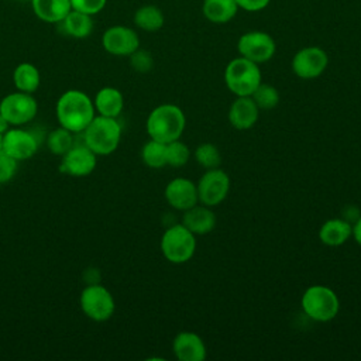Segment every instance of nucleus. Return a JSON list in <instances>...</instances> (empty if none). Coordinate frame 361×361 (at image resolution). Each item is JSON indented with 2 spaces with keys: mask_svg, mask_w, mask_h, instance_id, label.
<instances>
[{
  "mask_svg": "<svg viewBox=\"0 0 361 361\" xmlns=\"http://www.w3.org/2000/svg\"><path fill=\"white\" fill-rule=\"evenodd\" d=\"M56 120L61 127L71 133H82L94 118L93 100L82 90L71 89L63 92L55 106Z\"/></svg>",
  "mask_w": 361,
  "mask_h": 361,
  "instance_id": "obj_1",
  "label": "nucleus"
},
{
  "mask_svg": "<svg viewBox=\"0 0 361 361\" xmlns=\"http://www.w3.org/2000/svg\"><path fill=\"white\" fill-rule=\"evenodd\" d=\"M186 127V117L180 107L172 103L157 106L147 117L145 128L149 138L171 142L179 140Z\"/></svg>",
  "mask_w": 361,
  "mask_h": 361,
  "instance_id": "obj_2",
  "label": "nucleus"
},
{
  "mask_svg": "<svg viewBox=\"0 0 361 361\" xmlns=\"http://www.w3.org/2000/svg\"><path fill=\"white\" fill-rule=\"evenodd\" d=\"M82 133L83 144L96 155H110L121 141V126L117 118L100 114L94 116Z\"/></svg>",
  "mask_w": 361,
  "mask_h": 361,
  "instance_id": "obj_3",
  "label": "nucleus"
},
{
  "mask_svg": "<svg viewBox=\"0 0 361 361\" xmlns=\"http://www.w3.org/2000/svg\"><path fill=\"white\" fill-rule=\"evenodd\" d=\"M300 305L309 319L320 323L333 320L340 310L337 293L324 285L309 286L302 295Z\"/></svg>",
  "mask_w": 361,
  "mask_h": 361,
  "instance_id": "obj_4",
  "label": "nucleus"
},
{
  "mask_svg": "<svg viewBox=\"0 0 361 361\" xmlns=\"http://www.w3.org/2000/svg\"><path fill=\"white\" fill-rule=\"evenodd\" d=\"M224 82L227 89L237 96H251L261 80L258 63L238 56L231 59L224 69Z\"/></svg>",
  "mask_w": 361,
  "mask_h": 361,
  "instance_id": "obj_5",
  "label": "nucleus"
},
{
  "mask_svg": "<svg viewBox=\"0 0 361 361\" xmlns=\"http://www.w3.org/2000/svg\"><path fill=\"white\" fill-rule=\"evenodd\" d=\"M196 244V235L179 223L164 231L161 237V252L172 264H185L195 255Z\"/></svg>",
  "mask_w": 361,
  "mask_h": 361,
  "instance_id": "obj_6",
  "label": "nucleus"
},
{
  "mask_svg": "<svg viewBox=\"0 0 361 361\" xmlns=\"http://www.w3.org/2000/svg\"><path fill=\"white\" fill-rule=\"evenodd\" d=\"M79 306L86 317L93 322H106L116 310V302L111 292L99 282L89 283L83 288L79 296Z\"/></svg>",
  "mask_w": 361,
  "mask_h": 361,
  "instance_id": "obj_7",
  "label": "nucleus"
},
{
  "mask_svg": "<svg viewBox=\"0 0 361 361\" xmlns=\"http://www.w3.org/2000/svg\"><path fill=\"white\" fill-rule=\"evenodd\" d=\"M38 111V103L32 93L11 92L0 102V113L7 118L10 126L20 127L34 120Z\"/></svg>",
  "mask_w": 361,
  "mask_h": 361,
  "instance_id": "obj_8",
  "label": "nucleus"
},
{
  "mask_svg": "<svg viewBox=\"0 0 361 361\" xmlns=\"http://www.w3.org/2000/svg\"><path fill=\"white\" fill-rule=\"evenodd\" d=\"M230 176L220 168L206 169L197 180V197L202 204L214 207L220 204L230 192Z\"/></svg>",
  "mask_w": 361,
  "mask_h": 361,
  "instance_id": "obj_9",
  "label": "nucleus"
},
{
  "mask_svg": "<svg viewBox=\"0 0 361 361\" xmlns=\"http://www.w3.org/2000/svg\"><path fill=\"white\" fill-rule=\"evenodd\" d=\"M237 49L240 56H244L255 63H264L274 56L276 44L274 38L264 31H250L240 37Z\"/></svg>",
  "mask_w": 361,
  "mask_h": 361,
  "instance_id": "obj_10",
  "label": "nucleus"
},
{
  "mask_svg": "<svg viewBox=\"0 0 361 361\" xmlns=\"http://www.w3.org/2000/svg\"><path fill=\"white\" fill-rule=\"evenodd\" d=\"M329 56L320 47H306L299 49L292 59L293 73L305 80L319 78L327 68Z\"/></svg>",
  "mask_w": 361,
  "mask_h": 361,
  "instance_id": "obj_11",
  "label": "nucleus"
},
{
  "mask_svg": "<svg viewBox=\"0 0 361 361\" xmlns=\"http://www.w3.org/2000/svg\"><path fill=\"white\" fill-rule=\"evenodd\" d=\"M102 45L106 52L116 56H130L135 49L140 48L138 34L126 25L109 27L103 37Z\"/></svg>",
  "mask_w": 361,
  "mask_h": 361,
  "instance_id": "obj_12",
  "label": "nucleus"
},
{
  "mask_svg": "<svg viewBox=\"0 0 361 361\" xmlns=\"http://www.w3.org/2000/svg\"><path fill=\"white\" fill-rule=\"evenodd\" d=\"M97 164V155L85 144L75 145L62 155L59 171L69 176H87Z\"/></svg>",
  "mask_w": 361,
  "mask_h": 361,
  "instance_id": "obj_13",
  "label": "nucleus"
},
{
  "mask_svg": "<svg viewBox=\"0 0 361 361\" xmlns=\"http://www.w3.org/2000/svg\"><path fill=\"white\" fill-rule=\"evenodd\" d=\"M37 137L24 128H8L3 134V151L17 162L30 159L37 152Z\"/></svg>",
  "mask_w": 361,
  "mask_h": 361,
  "instance_id": "obj_14",
  "label": "nucleus"
},
{
  "mask_svg": "<svg viewBox=\"0 0 361 361\" xmlns=\"http://www.w3.org/2000/svg\"><path fill=\"white\" fill-rule=\"evenodd\" d=\"M165 199L168 204L176 210L185 212L189 207L195 206L199 202L197 197V186L193 180L188 178H173L165 186Z\"/></svg>",
  "mask_w": 361,
  "mask_h": 361,
  "instance_id": "obj_15",
  "label": "nucleus"
},
{
  "mask_svg": "<svg viewBox=\"0 0 361 361\" xmlns=\"http://www.w3.org/2000/svg\"><path fill=\"white\" fill-rule=\"evenodd\" d=\"M172 351L179 361H203L207 355L206 344L193 331H180L172 341Z\"/></svg>",
  "mask_w": 361,
  "mask_h": 361,
  "instance_id": "obj_16",
  "label": "nucleus"
},
{
  "mask_svg": "<svg viewBox=\"0 0 361 361\" xmlns=\"http://www.w3.org/2000/svg\"><path fill=\"white\" fill-rule=\"evenodd\" d=\"M259 117V109L251 96H237L228 109V123L235 130H250Z\"/></svg>",
  "mask_w": 361,
  "mask_h": 361,
  "instance_id": "obj_17",
  "label": "nucleus"
},
{
  "mask_svg": "<svg viewBox=\"0 0 361 361\" xmlns=\"http://www.w3.org/2000/svg\"><path fill=\"white\" fill-rule=\"evenodd\" d=\"M216 214L212 207L196 203L182 214V224L195 235H203L210 233L216 227Z\"/></svg>",
  "mask_w": 361,
  "mask_h": 361,
  "instance_id": "obj_18",
  "label": "nucleus"
},
{
  "mask_svg": "<svg viewBox=\"0 0 361 361\" xmlns=\"http://www.w3.org/2000/svg\"><path fill=\"white\" fill-rule=\"evenodd\" d=\"M93 104L97 114L117 118L124 109V97L117 87L104 86L96 93Z\"/></svg>",
  "mask_w": 361,
  "mask_h": 361,
  "instance_id": "obj_19",
  "label": "nucleus"
},
{
  "mask_svg": "<svg viewBox=\"0 0 361 361\" xmlns=\"http://www.w3.org/2000/svg\"><path fill=\"white\" fill-rule=\"evenodd\" d=\"M353 235V224L345 219H330L319 230V238L324 245H343Z\"/></svg>",
  "mask_w": 361,
  "mask_h": 361,
  "instance_id": "obj_20",
  "label": "nucleus"
},
{
  "mask_svg": "<svg viewBox=\"0 0 361 361\" xmlns=\"http://www.w3.org/2000/svg\"><path fill=\"white\" fill-rule=\"evenodd\" d=\"M34 14L45 23H61L72 10L71 0H30Z\"/></svg>",
  "mask_w": 361,
  "mask_h": 361,
  "instance_id": "obj_21",
  "label": "nucleus"
},
{
  "mask_svg": "<svg viewBox=\"0 0 361 361\" xmlns=\"http://www.w3.org/2000/svg\"><path fill=\"white\" fill-rule=\"evenodd\" d=\"M59 24H61L62 31L66 35L79 38V39L90 35V32L93 30L92 16L76 11V10H71Z\"/></svg>",
  "mask_w": 361,
  "mask_h": 361,
  "instance_id": "obj_22",
  "label": "nucleus"
},
{
  "mask_svg": "<svg viewBox=\"0 0 361 361\" xmlns=\"http://www.w3.org/2000/svg\"><path fill=\"white\" fill-rule=\"evenodd\" d=\"M13 82L17 90L25 93H34L41 83V75L35 65L30 62H21L13 72Z\"/></svg>",
  "mask_w": 361,
  "mask_h": 361,
  "instance_id": "obj_23",
  "label": "nucleus"
},
{
  "mask_svg": "<svg viewBox=\"0 0 361 361\" xmlns=\"http://www.w3.org/2000/svg\"><path fill=\"white\" fill-rule=\"evenodd\" d=\"M238 6L235 0H204L203 14L204 17L216 24H224L237 14Z\"/></svg>",
  "mask_w": 361,
  "mask_h": 361,
  "instance_id": "obj_24",
  "label": "nucleus"
},
{
  "mask_svg": "<svg viewBox=\"0 0 361 361\" xmlns=\"http://www.w3.org/2000/svg\"><path fill=\"white\" fill-rule=\"evenodd\" d=\"M134 24L144 31H158L164 25V14L157 6H142L134 14Z\"/></svg>",
  "mask_w": 361,
  "mask_h": 361,
  "instance_id": "obj_25",
  "label": "nucleus"
},
{
  "mask_svg": "<svg viewBox=\"0 0 361 361\" xmlns=\"http://www.w3.org/2000/svg\"><path fill=\"white\" fill-rule=\"evenodd\" d=\"M141 159L152 169L166 166V144L149 138V141L145 142L141 149Z\"/></svg>",
  "mask_w": 361,
  "mask_h": 361,
  "instance_id": "obj_26",
  "label": "nucleus"
},
{
  "mask_svg": "<svg viewBox=\"0 0 361 361\" xmlns=\"http://www.w3.org/2000/svg\"><path fill=\"white\" fill-rule=\"evenodd\" d=\"M73 133L63 127H58L47 135V147L54 155H63L73 147Z\"/></svg>",
  "mask_w": 361,
  "mask_h": 361,
  "instance_id": "obj_27",
  "label": "nucleus"
},
{
  "mask_svg": "<svg viewBox=\"0 0 361 361\" xmlns=\"http://www.w3.org/2000/svg\"><path fill=\"white\" fill-rule=\"evenodd\" d=\"M251 97L259 110H271L276 107L279 103V92L275 86L269 83L261 82L251 94Z\"/></svg>",
  "mask_w": 361,
  "mask_h": 361,
  "instance_id": "obj_28",
  "label": "nucleus"
},
{
  "mask_svg": "<svg viewBox=\"0 0 361 361\" xmlns=\"http://www.w3.org/2000/svg\"><path fill=\"white\" fill-rule=\"evenodd\" d=\"M193 157L196 159V162L203 166L204 169H213V168H219L221 164V155L219 148L212 144V142H203L200 144L195 152Z\"/></svg>",
  "mask_w": 361,
  "mask_h": 361,
  "instance_id": "obj_29",
  "label": "nucleus"
},
{
  "mask_svg": "<svg viewBox=\"0 0 361 361\" xmlns=\"http://www.w3.org/2000/svg\"><path fill=\"white\" fill-rule=\"evenodd\" d=\"M189 158H190L189 147L185 142H182L180 138L166 144V165L179 168L188 164Z\"/></svg>",
  "mask_w": 361,
  "mask_h": 361,
  "instance_id": "obj_30",
  "label": "nucleus"
},
{
  "mask_svg": "<svg viewBox=\"0 0 361 361\" xmlns=\"http://www.w3.org/2000/svg\"><path fill=\"white\" fill-rule=\"evenodd\" d=\"M130 65L133 66L134 71L145 73V72H149L152 69L154 59H152V55L148 51L138 48L130 55Z\"/></svg>",
  "mask_w": 361,
  "mask_h": 361,
  "instance_id": "obj_31",
  "label": "nucleus"
},
{
  "mask_svg": "<svg viewBox=\"0 0 361 361\" xmlns=\"http://www.w3.org/2000/svg\"><path fill=\"white\" fill-rule=\"evenodd\" d=\"M18 162L7 155L4 151L0 152V183L10 182L17 172Z\"/></svg>",
  "mask_w": 361,
  "mask_h": 361,
  "instance_id": "obj_32",
  "label": "nucleus"
},
{
  "mask_svg": "<svg viewBox=\"0 0 361 361\" xmlns=\"http://www.w3.org/2000/svg\"><path fill=\"white\" fill-rule=\"evenodd\" d=\"M106 3L107 0H71L72 10H76L89 16H94L100 13L104 8Z\"/></svg>",
  "mask_w": 361,
  "mask_h": 361,
  "instance_id": "obj_33",
  "label": "nucleus"
},
{
  "mask_svg": "<svg viewBox=\"0 0 361 361\" xmlns=\"http://www.w3.org/2000/svg\"><path fill=\"white\" fill-rule=\"evenodd\" d=\"M271 0H235L237 6L247 11H259L269 4Z\"/></svg>",
  "mask_w": 361,
  "mask_h": 361,
  "instance_id": "obj_34",
  "label": "nucleus"
},
{
  "mask_svg": "<svg viewBox=\"0 0 361 361\" xmlns=\"http://www.w3.org/2000/svg\"><path fill=\"white\" fill-rule=\"evenodd\" d=\"M358 245H361V216L353 223V235Z\"/></svg>",
  "mask_w": 361,
  "mask_h": 361,
  "instance_id": "obj_35",
  "label": "nucleus"
},
{
  "mask_svg": "<svg viewBox=\"0 0 361 361\" xmlns=\"http://www.w3.org/2000/svg\"><path fill=\"white\" fill-rule=\"evenodd\" d=\"M8 128H10V123H8L7 118L0 113V134H4Z\"/></svg>",
  "mask_w": 361,
  "mask_h": 361,
  "instance_id": "obj_36",
  "label": "nucleus"
},
{
  "mask_svg": "<svg viewBox=\"0 0 361 361\" xmlns=\"http://www.w3.org/2000/svg\"><path fill=\"white\" fill-rule=\"evenodd\" d=\"M3 151V134H0V152Z\"/></svg>",
  "mask_w": 361,
  "mask_h": 361,
  "instance_id": "obj_37",
  "label": "nucleus"
}]
</instances>
